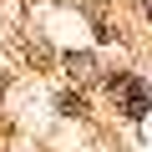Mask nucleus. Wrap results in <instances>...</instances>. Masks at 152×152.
<instances>
[{"instance_id": "obj_1", "label": "nucleus", "mask_w": 152, "mask_h": 152, "mask_svg": "<svg viewBox=\"0 0 152 152\" xmlns=\"http://www.w3.org/2000/svg\"><path fill=\"white\" fill-rule=\"evenodd\" d=\"M112 91L122 96V112L137 122V117H147V107H152V96H147V86L137 81V76H112Z\"/></svg>"}, {"instance_id": "obj_2", "label": "nucleus", "mask_w": 152, "mask_h": 152, "mask_svg": "<svg viewBox=\"0 0 152 152\" xmlns=\"http://www.w3.org/2000/svg\"><path fill=\"white\" fill-rule=\"evenodd\" d=\"M102 66H96V56H66V76H71V81H91V76H96Z\"/></svg>"}, {"instance_id": "obj_3", "label": "nucleus", "mask_w": 152, "mask_h": 152, "mask_svg": "<svg viewBox=\"0 0 152 152\" xmlns=\"http://www.w3.org/2000/svg\"><path fill=\"white\" fill-rule=\"evenodd\" d=\"M147 15H152V0H147Z\"/></svg>"}]
</instances>
